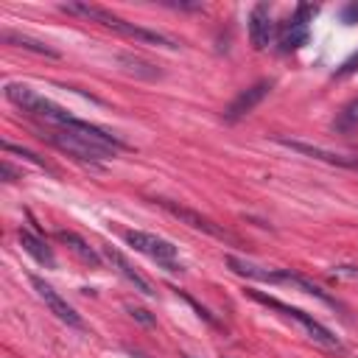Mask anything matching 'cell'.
Wrapping results in <instances>:
<instances>
[{"instance_id": "cell-22", "label": "cell", "mask_w": 358, "mask_h": 358, "mask_svg": "<svg viewBox=\"0 0 358 358\" xmlns=\"http://www.w3.org/2000/svg\"><path fill=\"white\" fill-rule=\"evenodd\" d=\"M341 17H344V22H358V3H350Z\"/></svg>"}, {"instance_id": "cell-18", "label": "cell", "mask_w": 358, "mask_h": 358, "mask_svg": "<svg viewBox=\"0 0 358 358\" xmlns=\"http://www.w3.org/2000/svg\"><path fill=\"white\" fill-rule=\"evenodd\" d=\"M333 129L341 131V134L358 129V98H352L347 106H341V112H338L336 120H333Z\"/></svg>"}, {"instance_id": "cell-17", "label": "cell", "mask_w": 358, "mask_h": 358, "mask_svg": "<svg viewBox=\"0 0 358 358\" xmlns=\"http://www.w3.org/2000/svg\"><path fill=\"white\" fill-rule=\"evenodd\" d=\"M117 62L123 64V70H129L140 78H159L162 76V70H157L151 62H145L140 56H131V53H117Z\"/></svg>"}, {"instance_id": "cell-25", "label": "cell", "mask_w": 358, "mask_h": 358, "mask_svg": "<svg viewBox=\"0 0 358 358\" xmlns=\"http://www.w3.org/2000/svg\"><path fill=\"white\" fill-rule=\"evenodd\" d=\"M185 358H193V355H185Z\"/></svg>"}, {"instance_id": "cell-6", "label": "cell", "mask_w": 358, "mask_h": 358, "mask_svg": "<svg viewBox=\"0 0 358 358\" xmlns=\"http://www.w3.org/2000/svg\"><path fill=\"white\" fill-rule=\"evenodd\" d=\"M28 280H31V285H34L36 294H39V299L48 305V310H50L56 319H62V322L70 324V327H84V322H81V316L76 313V308H73L53 285H48V282H45L42 277H36V274H31Z\"/></svg>"}, {"instance_id": "cell-14", "label": "cell", "mask_w": 358, "mask_h": 358, "mask_svg": "<svg viewBox=\"0 0 358 358\" xmlns=\"http://www.w3.org/2000/svg\"><path fill=\"white\" fill-rule=\"evenodd\" d=\"M17 238H20V246L36 260V263H42V266H48V268H53L56 266V257H53V252H50V246L39 238V235H34V232H28V229H20L17 232Z\"/></svg>"}, {"instance_id": "cell-19", "label": "cell", "mask_w": 358, "mask_h": 358, "mask_svg": "<svg viewBox=\"0 0 358 358\" xmlns=\"http://www.w3.org/2000/svg\"><path fill=\"white\" fill-rule=\"evenodd\" d=\"M3 151H8V154H20L22 159H28V162H34V165H39V168H48V162H45L42 157H36L34 151H28V148H22V145H14V143H3Z\"/></svg>"}, {"instance_id": "cell-7", "label": "cell", "mask_w": 358, "mask_h": 358, "mask_svg": "<svg viewBox=\"0 0 358 358\" xmlns=\"http://www.w3.org/2000/svg\"><path fill=\"white\" fill-rule=\"evenodd\" d=\"M310 14H313V8L308 6V3H302L299 8H296V14L285 22V28H282V36H280V48L288 53V50H296V48H302L305 42H308V20H310Z\"/></svg>"}, {"instance_id": "cell-15", "label": "cell", "mask_w": 358, "mask_h": 358, "mask_svg": "<svg viewBox=\"0 0 358 358\" xmlns=\"http://www.w3.org/2000/svg\"><path fill=\"white\" fill-rule=\"evenodd\" d=\"M56 238H59V241H62V243H64V246H67V249H70L81 263L95 266V268L101 266V255H98V252H95V249L81 238V235H76V232H64V229H62V232H56Z\"/></svg>"}, {"instance_id": "cell-8", "label": "cell", "mask_w": 358, "mask_h": 358, "mask_svg": "<svg viewBox=\"0 0 358 358\" xmlns=\"http://www.w3.org/2000/svg\"><path fill=\"white\" fill-rule=\"evenodd\" d=\"M268 90H271V81H257V84H252L249 90H243V92H238L235 98H232V103L227 106V112H224V117L229 120V123H235V120H241L243 115H249L266 95H268Z\"/></svg>"}, {"instance_id": "cell-20", "label": "cell", "mask_w": 358, "mask_h": 358, "mask_svg": "<svg viewBox=\"0 0 358 358\" xmlns=\"http://www.w3.org/2000/svg\"><path fill=\"white\" fill-rule=\"evenodd\" d=\"M358 70V53H352L341 67H338V76H350V73H355Z\"/></svg>"}, {"instance_id": "cell-4", "label": "cell", "mask_w": 358, "mask_h": 358, "mask_svg": "<svg viewBox=\"0 0 358 358\" xmlns=\"http://www.w3.org/2000/svg\"><path fill=\"white\" fill-rule=\"evenodd\" d=\"M249 296L252 299H257V302H263V305H268V308H274V310H280V313H285L288 319H294L296 324H302V330L316 341V344H322V347H327V350H344L341 347V341L322 324V322H316L313 316H308L305 310H299V308H291V305H282L280 299H274V296H266V294H260V291H249Z\"/></svg>"}, {"instance_id": "cell-1", "label": "cell", "mask_w": 358, "mask_h": 358, "mask_svg": "<svg viewBox=\"0 0 358 358\" xmlns=\"http://www.w3.org/2000/svg\"><path fill=\"white\" fill-rule=\"evenodd\" d=\"M48 143H53L59 151L81 159V162H103L109 157H115V151L126 148L123 140H117L115 134H109L101 126H92L87 120L78 117V123L73 129H53L48 134Z\"/></svg>"}, {"instance_id": "cell-12", "label": "cell", "mask_w": 358, "mask_h": 358, "mask_svg": "<svg viewBox=\"0 0 358 358\" xmlns=\"http://www.w3.org/2000/svg\"><path fill=\"white\" fill-rule=\"evenodd\" d=\"M103 255L109 257V263H112V266H115V268H117V271H120V274H123V277H126V280H129L140 294H145V296H154V294H157V291H154V285H151V282H148V280H145V277H143V274H140V271L126 260V255H120V252H117V249H112V246H103Z\"/></svg>"}, {"instance_id": "cell-11", "label": "cell", "mask_w": 358, "mask_h": 358, "mask_svg": "<svg viewBox=\"0 0 358 358\" xmlns=\"http://www.w3.org/2000/svg\"><path fill=\"white\" fill-rule=\"evenodd\" d=\"M162 207H165L171 215H176L179 221L190 224L193 229H201V232H207V235H215V238H221V241H232V243H235V238H232L227 229L215 227L210 218H204V215H199V213H193V210H187V207H176V204H171V201H162Z\"/></svg>"}, {"instance_id": "cell-23", "label": "cell", "mask_w": 358, "mask_h": 358, "mask_svg": "<svg viewBox=\"0 0 358 358\" xmlns=\"http://www.w3.org/2000/svg\"><path fill=\"white\" fill-rule=\"evenodd\" d=\"M131 316H134V319H140L143 324H154V319H151V316H148V310H143V308H131Z\"/></svg>"}, {"instance_id": "cell-3", "label": "cell", "mask_w": 358, "mask_h": 358, "mask_svg": "<svg viewBox=\"0 0 358 358\" xmlns=\"http://www.w3.org/2000/svg\"><path fill=\"white\" fill-rule=\"evenodd\" d=\"M6 98H8L14 106H20L22 112H28V115H34V117H39V120H45V123H50V126H56V129H73V126L78 123L76 115H70L64 106L53 103L50 98L39 95V92L31 90L28 84L8 81V84H6Z\"/></svg>"}, {"instance_id": "cell-9", "label": "cell", "mask_w": 358, "mask_h": 358, "mask_svg": "<svg viewBox=\"0 0 358 358\" xmlns=\"http://www.w3.org/2000/svg\"><path fill=\"white\" fill-rule=\"evenodd\" d=\"M227 266H229L235 274L249 277V280H257V282H288V268L274 271V268L257 266V263H252V260H243V257H238V255H229V257H227Z\"/></svg>"}, {"instance_id": "cell-16", "label": "cell", "mask_w": 358, "mask_h": 358, "mask_svg": "<svg viewBox=\"0 0 358 358\" xmlns=\"http://www.w3.org/2000/svg\"><path fill=\"white\" fill-rule=\"evenodd\" d=\"M3 39H6V42H11V45H17V48L34 50V53H39V56H50V59H59V50H56V48H50V45H45V42H39V39H34V36H25V34H14V31H6V34H3Z\"/></svg>"}, {"instance_id": "cell-5", "label": "cell", "mask_w": 358, "mask_h": 358, "mask_svg": "<svg viewBox=\"0 0 358 358\" xmlns=\"http://www.w3.org/2000/svg\"><path fill=\"white\" fill-rule=\"evenodd\" d=\"M126 243L134 246L137 252L148 255L151 260H157L162 268L168 271H182V266L176 263V246L159 235H151V232H143V229H129L126 232Z\"/></svg>"}, {"instance_id": "cell-13", "label": "cell", "mask_w": 358, "mask_h": 358, "mask_svg": "<svg viewBox=\"0 0 358 358\" xmlns=\"http://www.w3.org/2000/svg\"><path fill=\"white\" fill-rule=\"evenodd\" d=\"M280 143H282L285 148H294V151H299V154H305V157H313V159H322V162H330V165H344V168H355V165H358V159H347L344 154H333V151L319 148V145H308V143L285 140V137H280Z\"/></svg>"}, {"instance_id": "cell-24", "label": "cell", "mask_w": 358, "mask_h": 358, "mask_svg": "<svg viewBox=\"0 0 358 358\" xmlns=\"http://www.w3.org/2000/svg\"><path fill=\"white\" fill-rule=\"evenodd\" d=\"M0 171H3V179H6V182H14V176H17V173H14V168H11V165H8L6 159H3V165H0Z\"/></svg>"}, {"instance_id": "cell-21", "label": "cell", "mask_w": 358, "mask_h": 358, "mask_svg": "<svg viewBox=\"0 0 358 358\" xmlns=\"http://www.w3.org/2000/svg\"><path fill=\"white\" fill-rule=\"evenodd\" d=\"M336 274H338V277L358 280V266H336Z\"/></svg>"}, {"instance_id": "cell-10", "label": "cell", "mask_w": 358, "mask_h": 358, "mask_svg": "<svg viewBox=\"0 0 358 358\" xmlns=\"http://www.w3.org/2000/svg\"><path fill=\"white\" fill-rule=\"evenodd\" d=\"M249 39L255 50H266L271 42V11L266 3H257L249 14Z\"/></svg>"}, {"instance_id": "cell-2", "label": "cell", "mask_w": 358, "mask_h": 358, "mask_svg": "<svg viewBox=\"0 0 358 358\" xmlns=\"http://www.w3.org/2000/svg\"><path fill=\"white\" fill-rule=\"evenodd\" d=\"M59 8H62V11H67V14H76V17H84V20L101 22V25H106V28H112V31H117V34H123V36L134 39V42H148V45H159V48H171V50H176V48H179V42H176V39H171V36H165L162 31H151V28H143V25L126 22V20L115 17L112 11H106V8H101V6H92V3H62Z\"/></svg>"}]
</instances>
